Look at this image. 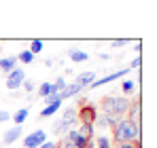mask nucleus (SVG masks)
<instances>
[{
	"instance_id": "nucleus-1",
	"label": "nucleus",
	"mask_w": 157,
	"mask_h": 148,
	"mask_svg": "<svg viewBox=\"0 0 157 148\" xmlns=\"http://www.w3.org/2000/svg\"><path fill=\"white\" fill-rule=\"evenodd\" d=\"M113 140L117 144H138L140 142V125L130 119H119L113 127Z\"/></svg>"
},
{
	"instance_id": "nucleus-2",
	"label": "nucleus",
	"mask_w": 157,
	"mask_h": 148,
	"mask_svg": "<svg viewBox=\"0 0 157 148\" xmlns=\"http://www.w3.org/2000/svg\"><path fill=\"white\" fill-rule=\"evenodd\" d=\"M100 108H102V114H108V117H115V119H119L121 114H125L128 112V108H130V99L128 98H113V95H108L100 102Z\"/></svg>"
},
{
	"instance_id": "nucleus-3",
	"label": "nucleus",
	"mask_w": 157,
	"mask_h": 148,
	"mask_svg": "<svg viewBox=\"0 0 157 148\" xmlns=\"http://www.w3.org/2000/svg\"><path fill=\"white\" fill-rule=\"evenodd\" d=\"M77 114L81 125H94L98 119V108L91 102H85V104H81V108H77Z\"/></svg>"
},
{
	"instance_id": "nucleus-4",
	"label": "nucleus",
	"mask_w": 157,
	"mask_h": 148,
	"mask_svg": "<svg viewBox=\"0 0 157 148\" xmlns=\"http://www.w3.org/2000/svg\"><path fill=\"white\" fill-rule=\"evenodd\" d=\"M24 80H26V72H24V68H15L11 74H6V89L17 91V89L24 85Z\"/></svg>"
},
{
	"instance_id": "nucleus-5",
	"label": "nucleus",
	"mask_w": 157,
	"mask_h": 148,
	"mask_svg": "<svg viewBox=\"0 0 157 148\" xmlns=\"http://www.w3.org/2000/svg\"><path fill=\"white\" fill-rule=\"evenodd\" d=\"M45 142H47V131H43V129H36L34 133H28L24 138V146L26 148H38Z\"/></svg>"
},
{
	"instance_id": "nucleus-6",
	"label": "nucleus",
	"mask_w": 157,
	"mask_h": 148,
	"mask_svg": "<svg viewBox=\"0 0 157 148\" xmlns=\"http://www.w3.org/2000/svg\"><path fill=\"white\" fill-rule=\"evenodd\" d=\"M59 123L64 125L66 129H70L72 125L78 123V114H77V108L75 106H70V108H66L64 110V114H62V119H59Z\"/></svg>"
},
{
	"instance_id": "nucleus-7",
	"label": "nucleus",
	"mask_w": 157,
	"mask_h": 148,
	"mask_svg": "<svg viewBox=\"0 0 157 148\" xmlns=\"http://www.w3.org/2000/svg\"><path fill=\"white\" fill-rule=\"evenodd\" d=\"M128 72H132L130 68H125V70H119V72H113V74H108V76H104V78H98V80H94V83L89 85V89H98V87H102V85H106V83H113V80H117V78L125 76Z\"/></svg>"
},
{
	"instance_id": "nucleus-8",
	"label": "nucleus",
	"mask_w": 157,
	"mask_h": 148,
	"mask_svg": "<svg viewBox=\"0 0 157 148\" xmlns=\"http://www.w3.org/2000/svg\"><path fill=\"white\" fill-rule=\"evenodd\" d=\"M117 121H119V119H115V117H108V114H100V117L96 119L94 127L98 125V129H113V127L117 125Z\"/></svg>"
},
{
	"instance_id": "nucleus-9",
	"label": "nucleus",
	"mask_w": 157,
	"mask_h": 148,
	"mask_svg": "<svg viewBox=\"0 0 157 148\" xmlns=\"http://www.w3.org/2000/svg\"><path fill=\"white\" fill-rule=\"evenodd\" d=\"M15 68H17V57H15V55H11V57H2V59H0V72L11 74Z\"/></svg>"
},
{
	"instance_id": "nucleus-10",
	"label": "nucleus",
	"mask_w": 157,
	"mask_h": 148,
	"mask_svg": "<svg viewBox=\"0 0 157 148\" xmlns=\"http://www.w3.org/2000/svg\"><path fill=\"white\" fill-rule=\"evenodd\" d=\"M21 138V127H13V129H9L6 133H4V138H0V142H4V144H13V142H17Z\"/></svg>"
},
{
	"instance_id": "nucleus-11",
	"label": "nucleus",
	"mask_w": 157,
	"mask_h": 148,
	"mask_svg": "<svg viewBox=\"0 0 157 148\" xmlns=\"http://www.w3.org/2000/svg\"><path fill=\"white\" fill-rule=\"evenodd\" d=\"M81 91H83V87L77 85V83H72V85H66V89L59 93V98L62 99H70V98H75V95H78Z\"/></svg>"
},
{
	"instance_id": "nucleus-12",
	"label": "nucleus",
	"mask_w": 157,
	"mask_h": 148,
	"mask_svg": "<svg viewBox=\"0 0 157 148\" xmlns=\"http://www.w3.org/2000/svg\"><path fill=\"white\" fill-rule=\"evenodd\" d=\"M94 80H96V74H94V72H83V74H78V76H77V85H81L83 89L89 87Z\"/></svg>"
},
{
	"instance_id": "nucleus-13",
	"label": "nucleus",
	"mask_w": 157,
	"mask_h": 148,
	"mask_svg": "<svg viewBox=\"0 0 157 148\" xmlns=\"http://www.w3.org/2000/svg\"><path fill=\"white\" fill-rule=\"evenodd\" d=\"M68 57H70L75 64H81V61H87L89 55H87L85 51H81V49H70V51H68Z\"/></svg>"
},
{
	"instance_id": "nucleus-14",
	"label": "nucleus",
	"mask_w": 157,
	"mask_h": 148,
	"mask_svg": "<svg viewBox=\"0 0 157 148\" xmlns=\"http://www.w3.org/2000/svg\"><path fill=\"white\" fill-rule=\"evenodd\" d=\"M128 114H130V117H128L130 121H136V123L140 121V102H138V99H136L134 104H130V108H128Z\"/></svg>"
},
{
	"instance_id": "nucleus-15",
	"label": "nucleus",
	"mask_w": 157,
	"mask_h": 148,
	"mask_svg": "<svg viewBox=\"0 0 157 148\" xmlns=\"http://www.w3.org/2000/svg\"><path fill=\"white\" fill-rule=\"evenodd\" d=\"M28 114H30V110H28V108H19L15 114H11V117H13V123H15V127H21V123L28 119Z\"/></svg>"
},
{
	"instance_id": "nucleus-16",
	"label": "nucleus",
	"mask_w": 157,
	"mask_h": 148,
	"mask_svg": "<svg viewBox=\"0 0 157 148\" xmlns=\"http://www.w3.org/2000/svg\"><path fill=\"white\" fill-rule=\"evenodd\" d=\"M62 108V102H55V104H49V106H45L43 110H40V117L43 119H47V117H53L57 110Z\"/></svg>"
},
{
	"instance_id": "nucleus-17",
	"label": "nucleus",
	"mask_w": 157,
	"mask_h": 148,
	"mask_svg": "<svg viewBox=\"0 0 157 148\" xmlns=\"http://www.w3.org/2000/svg\"><path fill=\"white\" fill-rule=\"evenodd\" d=\"M77 131H78V135H81L83 140H87V142L94 140V133H96V131H94V125H81V129H77Z\"/></svg>"
},
{
	"instance_id": "nucleus-18",
	"label": "nucleus",
	"mask_w": 157,
	"mask_h": 148,
	"mask_svg": "<svg viewBox=\"0 0 157 148\" xmlns=\"http://www.w3.org/2000/svg\"><path fill=\"white\" fill-rule=\"evenodd\" d=\"M15 57H17V61H21L24 66H30V64L34 61V55H32V53H30L28 49H24L21 53H19V55H15Z\"/></svg>"
},
{
	"instance_id": "nucleus-19",
	"label": "nucleus",
	"mask_w": 157,
	"mask_h": 148,
	"mask_svg": "<svg viewBox=\"0 0 157 148\" xmlns=\"http://www.w3.org/2000/svg\"><path fill=\"white\" fill-rule=\"evenodd\" d=\"M36 91H38L40 98H47V95H51V93H53V85H51V83H40V85L36 87Z\"/></svg>"
},
{
	"instance_id": "nucleus-20",
	"label": "nucleus",
	"mask_w": 157,
	"mask_h": 148,
	"mask_svg": "<svg viewBox=\"0 0 157 148\" xmlns=\"http://www.w3.org/2000/svg\"><path fill=\"white\" fill-rule=\"evenodd\" d=\"M94 144L98 148H113V140L108 135H98V140H94Z\"/></svg>"
},
{
	"instance_id": "nucleus-21",
	"label": "nucleus",
	"mask_w": 157,
	"mask_h": 148,
	"mask_svg": "<svg viewBox=\"0 0 157 148\" xmlns=\"http://www.w3.org/2000/svg\"><path fill=\"white\" fill-rule=\"evenodd\" d=\"M121 89H123V93L125 95H130L136 91V80H132V78H125L123 83H121Z\"/></svg>"
},
{
	"instance_id": "nucleus-22",
	"label": "nucleus",
	"mask_w": 157,
	"mask_h": 148,
	"mask_svg": "<svg viewBox=\"0 0 157 148\" xmlns=\"http://www.w3.org/2000/svg\"><path fill=\"white\" fill-rule=\"evenodd\" d=\"M43 47H45V43L36 38V40H32V43H30V49H28V51H30V53H32V55L36 57V55H38V53L43 51Z\"/></svg>"
},
{
	"instance_id": "nucleus-23",
	"label": "nucleus",
	"mask_w": 157,
	"mask_h": 148,
	"mask_svg": "<svg viewBox=\"0 0 157 148\" xmlns=\"http://www.w3.org/2000/svg\"><path fill=\"white\" fill-rule=\"evenodd\" d=\"M51 85H53V93H62V91L66 89V85H68V83L64 80V76H59V78H57L55 83H51Z\"/></svg>"
},
{
	"instance_id": "nucleus-24",
	"label": "nucleus",
	"mask_w": 157,
	"mask_h": 148,
	"mask_svg": "<svg viewBox=\"0 0 157 148\" xmlns=\"http://www.w3.org/2000/svg\"><path fill=\"white\" fill-rule=\"evenodd\" d=\"M53 131H55V133H57V135H64V133H66V131H68V129H66V127H64V125L59 123V121H57V123L53 125Z\"/></svg>"
},
{
	"instance_id": "nucleus-25",
	"label": "nucleus",
	"mask_w": 157,
	"mask_h": 148,
	"mask_svg": "<svg viewBox=\"0 0 157 148\" xmlns=\"http://www.w3.org/2000/svg\"><path fill=\"white\" fill-rule=\"evenodd\" d=\"M45 102H47V106H49V104H55V102H62V98H59V93H51V95L45 98Z\"/></svg>"
},
{
	"instance_id": "nucleus-26",
	"label": "nucleus",
	"mask_w": 157,
	"mask_h": 148,
	"mask_svg": "<svg viewBox=\"0 0 157 148\" xmlns=\"http://www.w3.org/2000/svg\"><path fill=\"white\" fill-rule=\"evenodd\" d=\"M21 87H24V89H26L28 93H32V91H36V85H34V83H32V80H24V85H21Z\"/></svg>"
},
{
	"instance_id": "nucleus-27",
	"label": "nucleus",
	"mask_w": 157,
	"mask_h": 148,
	"mask_svg": "<svg viewBox=\"0 0 157 148\" xmlns=\"http://www.w3.org/2000/svg\"><path fill=\"white\" fill-rule=\"evenodd\" d=\"M110 45H113V49H119V47H125L128 40H125V38H117V40H113Z\"/></svg>"
},
{
	"instance_id": "nucleus-28",
	"label": "nucleus",
	"mask_w": 157,
	"mask_h": 148,
	"mask_svg": "<svg viewBox=\"0 0 157 148\" xmlns=\"http://www.w3.org/2000/svg\"><path fill=\"white\" fill-rule=\"evenodd\" d=\"M55 148H77V146H75V144H70L68 140H62L59 144H55Z\"/></svg>"
},
{
	"instance_id": "nucleus-29",
	"label": "nucleus",
	"mask_w": 157,
	"mask_h": 148,
	"mask_svg": "<svg viewBox=\"0 0 157 148\" xmlns=\"http://www.w3.org/2000/svg\"><path fill=\"white\" fill-rule=\"evenodd\" d=\"M6 121H11V114L6 110H0V123H6Z\"/></svg>"
},
{
	"instance_id": "nucleus-30",
	"label": "nucleus",
	"mask_w": 157,
	"mask_h": 148,
	"mask_svg": "<svg viewBox=\"0 0 157 148\" xmlns=\"http://www.w3.org/2000/svg\"><path fill=\"white\" fill-rule=\"evenodd\" d=\"M140 64H142V59H140V57H136V59H134V61H132L130 70H132V68H140Z\"/></svg>"
},
{
	"instance_id": "nucleus-31",
	"label": "nucleus",
	"mask_w": 157,
	"mask_h": 148,
	"mask_svg": "<svg viewBox=\"0 0 157 148\" xmlns=\"http://www.w3.org/2000/svg\"><path fill=\"white\" fill-rule=\"evenodd\" d=\"M38 148H55V142H49V140H47L45 144H40Z\"/></svg>"
},
{
	"instance_id": "nucleus-32",
	"label": "nucleus",
	"mask_w": 157,
	"mask_h": 148,
	"mask_svg": "<svg viewBox=\"0 0 157 148\" xmlns=\"http://www.w3.org/2000/svg\"><path fill=\"white\" fill-rule=\"evenodd\" d=\"M119 148H140L138 144H119Z\"/></svg>"
},
{
	"instance_id": "nucleus-33",
	"label": "nucleus",
	"mask_w": 157,
	"mask_h": 148,
	"mask_svg": "<svg viewBox=\"0 0 157 148\" xmlns=\"http://www.w3.org/2000/svg\"><path fill=\"white\" fill-rule=\"evenodd\" d=\"M140 51H142V43L138 40V43H136V53H140Z\"/></svg>"
},
{
	"instance_id": "nucleus-34",
	"label": "nucleus",
	"mask_w": 157,
	"mask_h": 148,
	"mask_svg": "<svg viewBox=\"0 0 157 148\" xmlns=\"http://www.w3.org/2000/svg\"><path fill=\"white\" fill-rule=\"evenodd\" d=\"M9 148H17V146H9Z\"/></svg>"
}]
</instances>
